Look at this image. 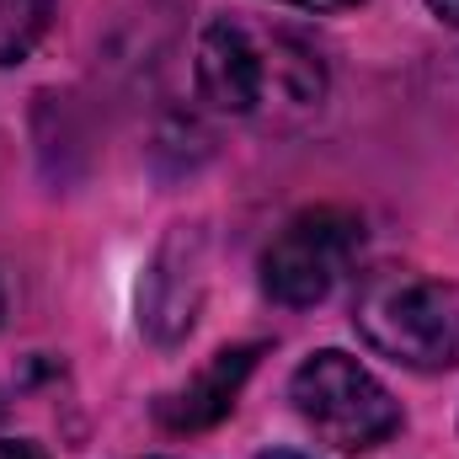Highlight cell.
<instances>
[{
    "instance_id": "7",
    "label": "cell",
    "mask_w": 459,
    "mask_h": 459,
    "mask_svg": "<svg viewBox=\"0 0 459 459\" xmlns=\"http://www.w3.org/2000/svg\"><path fill=\"white\" fill-rule=\"evenodd\" d=\"M0 459H48V455L27 438H0Z\"/></svg>"
},
{
    "instance_id": "4",
    "label": "cell",
    "mask_w": 459,
    "mask_h": 459,
    "mask_svg": "<svg viewBox=\"0 0 459 459\" xmlns=\"http://www.w3.org/2000/svg\"><path fill=\"white\" fill-rule=\"evenodd\" d=\"M363 225L347 209H305L273 235V246L262 251V289L278 305H321L347 262L358 256Z\"/></svg>"
},
{
    "instance_id": "1",
    "label": "cell",
    "mask_w": 459,
    "mask_h": 459,
    "mask_svg": "<svg viewBox=\"0 0 459 459\" xmlns=\"http://www.w3.org/2000/svg\"><path fill=\"white\" fill-rule=\"evenodd\" d=\"M198 97L230 117H251L267 108V97H283L294 108L321 102L326 91V70L316 59V48H305L294 32H273L256 38L240 22H214L198 38Z\"/></svg>"
},
{
    "instance_id": "6",
    "label": "cell",
    "mask_w": 459,
    "mask_h": 459,
    "mask_svg": "<svg viewBox=\"0 0 459 459\" xmlns=\"http://www.w3.org/2000/svg\"><path fill=\"white\" fill-rule=\"evenodd\" d=\"M54 22V0H0V65H16L38 48Z\"/></svg>"
},
{
    "instance_id": "2",
    "label": "cell",
    "mask_w": 459,
    "mask_h": 459,
    "mask_svg": "<svg viewBox=\"0 0 459 459\" xmlns=\"http://www.w3.org/2000/svg\"><path fill=\"white\" fill-rule=\"evenodd\" d=\"M352 321L363 342L406 368H455L459 363V289L422 273L385 267L358 289Z\"/></svg>"
},
{
    "instance_id": "9",
    "label": "cell",
    "mask_w": 459,
    "mask_h": 459,
    "mask_svg": "<svg viewBox=\"0 0 459 459\" xmlns=\"http://www.w3.org/2000/svg\"><path fill=\"white\" fill-rule=\"evenodd\" d=\"M428 11H433L438 22H449V27H459V0H428Z\"/></svg>"
},
{
    "instance_id": "3",
    "label": "cell",
    "mask_w": 459,
    "mask_h": 459,
    "mask_svg": "<svg viewBox=\"0 0 459 459\" xmlns=\"http://www.w3.org/2000/svg\"><path fill=\"white\" fill-rule=\"evenodd\" d=\"M294 411L316 428L321 444L342 449V455H363L374 444H385L401 428V406L395 395L347 352H316L294 368Z\"/></svg>"
},
{
    "instance_id": "10",
    "label": "cell",
    "mask_w": 459,
    "mask_h": 459,
    "mask_svg": "<svg viewBox=\"0 0 459 459\" xmlns=\"http://www.w3.org/2000/svg\"><path fill=\"white\" fill-rule=\"evenodd\" d=\"M262 459H310V455H294V449H267Z\"/></svg>"
},
{
    "instance_id": "5",
    "label": "cell",
    "mask_w": 459,
    "mask_h": 459,
    "mask_svg": "<svg viewBox=\"0 0 459 459\" xmlns=\"http://www.w3.org/2000/svg\"><path fill=\"white\" fill-rule=\"evenodd\" d=\"M256 358H262V347L256 342L220 347V352H214V358H209L182 390H171V395L155 401L160 428H166V433H204V428H214L220 417H230V406H235L240 385L251 379Z\"/></svg>"
},
{
    "instance_id": "8",
    "label": "cell",
    "mask_w": 459,
    "mask_h": 459,
    "mask_svg": "<svg viewBox=\"0 0 459 459\" xmlns=\"http://www.w3.org/2000/svg\"><path fill=\"white\" fill-rule=\"evenodd\" d=\"M283 5H299V11H347L358 0H283Z\"/></svg>"
},
{
    "instance_id": "11",
    "label": "cell",
    "mask_w": 459,
    "mask_h": 459,
    "mask_svg": "<svg viewBox=\"0 0 459 459\" xmlns=\"http://www.w3.org/2000/svg\"><path fill=\"white\" fill-rule=\"evenodd\" d=\"M0 316H5V299H0Z\"/></svg>"
}]
</instances>
